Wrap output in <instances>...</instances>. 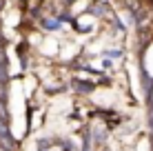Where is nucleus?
Returning <instances> with one entry per match:
<instances>
[]
</instances>
